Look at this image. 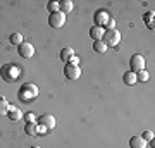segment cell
<instances>
[{
    "label": "cell",
    "mask_w": 155,
    "mask_h": 148,
    "mask_svg": "<svg viewBox=\"0 0 155 148\" xmlns=\"http://www.w3.org/2000/svg\"><path fill=\"white\" fill-rule=\"evenodd\" d=\"M129 67H131V72H136L138 71H143L145 69V59H143V55H140V54H134L133 57H131V61H129Z\"/></svg>",
    "instance_id": "cell-5"
},
{
    "label": "cell",
    "mask_w": 155,
    "mask_h": 148,
    "mask_svg": "<svg viewBox=\"0 0 155 148\" xmlns=\"http://www.w3.org/2000/svg\"><path fill=\"white\" fill-rule=\"evenodd\" d=\"M9 41H11L12 45H17V47H19V45L24 41V40H22V36H21L19 33H12L11 36H9Z\"/></svg>",
    "instance_id": "cell-19"
},
{
    "label": "cell",
    "mask_w": 155,
    "mask_h": 148,
    "mask_svg": "<svg viewBox=\"0 0 155 148\" xmlns=\"http://www.w3.org/2000/svg\"><path fill=\"white\" fill-rule=\"evenodd\" d=\"M136 81H140V83H147L148 81V72L145 71H138L136 72Z\"/></svg>",
    "instance_id": "cell-21"
},
{
    "label": "cell",
    "mask_w": 155,
    "mask_h": 148,
    "mask_svg": "<svg viewBox=\"0 0 155 148\" xmlns=\"http://www.w3.org/2000/svg\"><path fill=\"white\" fill-rule=\"evenodd\" d=\"M21 74V69L17 67V64H5V66H2L0 69V76L5 83H14L17 81V77Z\"/></svg>",
    "instance_id": "cell-2"
},
{
    "label": "cell",
    "mask_w": 155,
    "mask_h": 148,
    "mask_svg": "<svg viewBox=\"0 0 155 148\" xmlns=\"http://www.w3.org/2000/svg\"><path fill=\"white\" fill-rule=\"evenodd\" d=\"M67 64H72V66H79V59H78L76 55H72V57H71V61L67 62Z\"/></svg>",
    "instance_id": "cell-26"
},
{
    "label": "cell",
    "mask_w": 155,
    "mask_h": 148,
    "mask_svg": "<svg viewBox=\"0 0 155 148\" xmlns=\"http://www.w3.org/2000/svg\"><path fill=\"white\" fill-rule=\"evenodd\" d=\"M36 121H38V124H41V126L47 127V131L54 129V127H55V124H57V119L52 114H43L41 117H38Z\"/></svg>",
    "instance_id": "cell-9"
},
{
    "label": "cell",
    "mask_w": 155,
    "mask_h": 148,
    "mask_svg": "<svg viewBox=\"0 0 155 148\" xmlns=\"http://www.w3.org/2000/svg\"><path fill=\"white\" fill-rule=\"evenodd\" d=\"M141 138H143V140H145L147 143L152 141V140H153V131H145L143 134H141Z\"/></svg>",
    "instance_id": "cell-22"
},
{
    "label": "cell",
    "mask_w": 155,
    "mask_h": 148,
    "mask_svg": "<svg viewBox=\"0 0 155 148\" xmlns=\"http://www.w3.org/2000/svg\"><path fill=\"white\" fill-rule=\"evenodd\" d=\"M7 115H9V119H11V121H14V122H17V121H21V119H22L21 109H19V107H14V105H11V107H9Z\"/></svg>",
    "instance_id": "cell-10"
},
{
    "label": "cell",
    "mask_w": 155,
    "mask_h": 148,
    "mask_svg": "<svg viewBox=\"0 0 155 148\" xmlns=\"http://www.w3.org/2000/svg\"><path fill=\"white\" fill-rule=\"evenodd\" d=\"M9 107H11V104H9V102L2 97V98H0V117H2V115H7Z\"/></svg>",
    "instance_id": "cell-18"
},
{
    "label": "cell",
    "mask_w": 155,
    "mask_h": 148,
    "mask_svg": "<svg viewBox=\"0 0 155 148\" xmlns=\"http://www.w3.org/2000/svg\"><path fill=\"white\" fill-rule=\"evenodd\" d=\"M150 19L153 21V12H147V14H145V21H147V26L150 24Z\"/></svg>",
    "instance_id": "cell-25"
},
{
    "label": "cell",
    "mask_w": 155,
    "mask_h": 148,
    "mask_svg": "<svg viewBox=\"0 0 155 148\" xmlns=\"http://www.w3.org/2000/svg\"><path fill=\"white\" fill-rule=\"evenodd\" d=\"M102 41L107 45V48L109 47H117L119 41H121V33L117 29H105V33L102 36Z\"/></svg>",
    "instance_id": "cell-3"
},
{
    "label": "cell",
    "mask_w": 155,
    "mask_h": 148,
    "mask_svg": "<svg viewBox=\"0 0 155 148\" xmlns=\"http://www.w3.org/2000/svg\"><path fill=\"white\" fill-rule=\"evenodd\" d=\"M104 28H105V29H116V21H114V19L110 17V19L107 21V24H105Z\"/></svg>",
    "instance_id": "cell-24"
},
{
    "label": "cell",
    "mask_w": 155,
    "mask_h": 148,
    "mask_svg": "<svg viewBox=\"0 0 155 148\" xmlns=\"http://www.w3.org/2000/svg\"><path fill=\"white\" fill-rule=\"evenodd\" d=\"M72 55H74V50H72L71 47H66V48H62V52H61V61L67 64V62L71 61Z\"/></svg>",
    "instance_id": "cell-14"
},
{
    "label": "cell",
    "mask_w": 155,
    "mask_h": 148,
    "mask_svg": "<svg viewBox=\"0 0 155 148\" xmlns=\"http://www.w3.org/2000/svg\"><path fill=\"white\" fill-rule=\"evenodd\" d=\"M24 133H26L28 136H38V124H36V122H26Z\"/></svg>",
    "instance_id": "cell-13"
},
{
    "label": "cell",
    "mask_w": 155,
    "mask_h": 148,
    "mask_svg": "<svg viewBox=\"0 0 155 148\" xmlns=\"http://www.w3.org/2000/svg\"><path fill=\"white\" fill-rule=\"evenodd\" d=\"M64 76H66L67 79H71V81H76V79H79V76H81V67L72 66V64H66V66H64Z\"/></svg>",
    "instance_id": "cell-4"
},
{
    "label": "cell",
    "mask_w": 155,
    "mask_h": 148,
    "mask_svg": "<svg viewBox=\"0 0 155 148\" xmlns=\"http://www.w3.org/2000/svg\"><path fill=\"white\" fill-rule=\"evenodd\" d=\"M93 50H95V52H98V54H105V52H107V45L104 43L102 40L93 41Z\"/></svg>",
    "instance_id": "cell-17"
},
{
    "label": "cell",
    "mask_w": 155,
    "mask_h": 148,
    "mask_svg": "<svg viewBox=\"0 0 155 148\" xmlns=\"http://www.w3.org/2000/svg\"><path fill=\"white\" fill-rule=\"evenodd\" d=\"M59 11H61L62 14L71 12L72 11V2L71 0H61V2H59Z\"/></svg>",
    "instance_id": "cell-15"
},
{
    "label": "cell",
    "mask_w": 155,
    "mask_h": 148,
    "mask_svg": "<svg viewBox=\"0 0 155 148\" xmlns=\"http://www.w3.org/2000/svg\"><path fill=\"white\" fill-rule=\"evenodd\" d=\"M31 148H40V146H31Z\"/></svg>",
    "instance_id": "cell-28"
},
{
    "label": "cell",
    "mask_w": 155,
    "mask_h": 148,
    "mask_svg": "<svg viewBox=\"0 0 155 148\" xmlns=\"http://www.w3.org/2000/svg\"><path fill=\"white\" fill-rule=\"evenodd\" d=\"M24 119H26V122H36V115L33 112H28V114L24 115Z\"/></svg>",
    "instance_id": "cell-23"
},
{
    "label": "cell",
    "mask_w": 155,
    "mask_h": 148,
    "mask_svg": "<svg viewBox=\"0 0 155 148\" xmlns=\"http://www.w3.org/2000/svg\"><path fill=\"white\" fill-rule=\"evenodd\" d=\"M104 33H105V29H104V28H100V26H91V28H90V36H91L95 41L102 40Z\"/></svg>",
    "instance_id": "cell-11"
},
{
    "label": "cell",
    "mask_w": 155,
    "mask_h": 148,
    "mask_svg": "<svg viewBox=\"0 0 155 148\" xmlns=\"http://www.w3.org/2000/svg\"><path fill=\"white\" fill-rule=\"evenodd\" d=\"M47 133V127L41 126V124H38V134H45Z\"/></svg>",
    "instance_id": "cell-27"
},
{
    "label": "cell",
    "mask_w": 155,
    "mask_h": 148,
    "mask_svg": "<svg viewBox=\"0 0 155 148\" xmlns=\"http://www.w3.org/2000/svg\"><path fill=\"white\" fill-rule=\"evenodd\" d=\"M47 11H50V14H55V12H59V2H55V0H50V2H47Z\"/></svg>",
    "instance_id": "cell-20"
},
{
    "label": "cell",
    "mask_w": 155,
    "mask_h": 148,
    "mask_svg": "<svg viewBox=\"0 0 155 148\" xmlns=\"http://www.w3.org/2000/svg\"><path fill=\"white\" fill-rule=\"evenodd\" d=\"M48 24H50L52 28H62L64 24H66V14H62L61 11L55 12V14H50Z\"/></svg>",
    "instance_id": "cell-8"
},
{
    "label": "cell",
    "mask_w": 155,
    "mask_h": 148,
    "mask_svg": "<svg viewBox=\"0 0 155 148\" xmlns=\"http://www.w3.org/2000/svg\"><path fill=\"white\" fill-rule=\"evenodd\" d=\"M38 86L35 84V83H24L21 88H19V91H17V98L24 102V104H28V102H33L36 97H38Z\"/></svg>",
    "instance_id": "cell-1"
},
{
    "label": "cell",
    "mask_w": 155,
    "mask_h": 148,
    "mask_svg": "<svg viewBox=\"0 0 155 148\" xmlns=\"http://www.w3.org/2000/svg\"><path fill=\"white\" fill-rule=\"evenodd\" d=\"M122 79H124V83H126L127 86H131V84H134V83H136V74H134V72H131V71H127V72H124Z\"/></svg>",
    "instance_id": "cell-16"
},
{
    "label": "cell",
    "mask_w": 155,
    "mask_h": 148,
    "mask_svg": "<svg viewBox=\"0 0 155 148\" xmlns=\"http://www.w3.org/2000/svg\"><path fill=\"white\" fill-rule=\"evenodd\" d=\"M93 19H95V26L104 28L107 24V21L110 19V14H109V11H107V9H100V11L95 12Z\"/></svg>",
    "instance_id": "cell-6"
},
{
    "label": "cell",
    "mask_w": 155,
    "mask_h": 148,
    "mask_svg": "<svg viewBox=\"0 0 155 148\" xmlns=\"http://www.w3.org/2000/svg\"><path fill=\"white\" fill-rule=\"evenodd\" d=\"M17 52H19V55H21L22 59H31L35 55V47L29 41H22L19 47H17Z\"/></svg>",
    "instance_id": "cell-7"
},
{
    "label": "cell",
    "mask_w": 155,
    "mask_h": 148,
    "mask_svg": "<svg viewBox=\"0 0 155 148\" xmlns=\"http://www.w3.org/2000/svg\"><path fill=\"white\" fill-rule=\"evenodd\" d=\"M129 146L131 148H147V141L141 136H133L129 140Z\"/></svg>",
    "instance_id": "cell-12"
}]
</instances>
